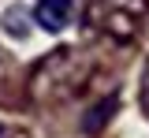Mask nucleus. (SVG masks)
Instances as JSON below:
<instances>
[{
  "instance_id": "39448f33",
  "label": "nucleus",
  "mask_w": 149,
  "mask_h": 138,
  "mask_svg": "<svg viewBox=\"0 0 149 138\" xmlns=\"http://www.w3.org/2000/svg\"><path fill=\"white\" fill-rule=\"evenodd\" d=\"M0 135H4V127H0Z\"/></svg>"
},
{
  "instance_id": "7ed1b4c3",
  "label": "nucleus",
  "mask_w": 149,
  "mask_h": 138,
  "mask_svg": "<svg viewBox=\"0 0 149 138\" xmlns=\"http://www.w3.org/2000/svg\"><path fill=\"white\" fill-rule=\"evenodd\" d=\"M74 19V0H37L34 4V22L49 34L67 30Z\"/></svg>"
},
{
  "instance_id": "f03ea898",
  "label": "nucleus",
  "mask_w": 149,
  "mask_h": 138,
  "mask_svg": "<svg viewBox=\"0 0 149 138\" xmlns=\"http://www.w3.org/2000/svg\"><path fill=\"white\" fill-rule=\"evenodd\" d=\"M149 15V0H90L86 4V26L116 45H130L142 34Z\"/></svg>"
},
{
  "instance_id": "20e7f679",
  "label": "nucleus",
  "mask_w": 149,
  "mask_h": 138,
  "mask_svg": "<svg viewBox=\"0 0 149 138\" xmlns=\"http://www.w3.org/2000/svg\"><path fill=\"white\" fill-rule=\"evenodd\" d=\"M142 112L149 119V60H146V71H142Z\"/></svg>"
},
{
  "instance_id": "f257e3e1",
  "label": "nucleus",
  "mask_w": 149,
  "mask_h": 138,
  "mask_svg": "<svg viewBox=\"0 0 149 138\" xmlns=\"http://www.w3.org/2000/svg\"><path fill=\"white\" fill-rule=\"evenodd\" d=\"M93 75V60L78 49H56L45 60H37L30 71V97L37 105H56L82 93V86Z\"/></svg>"
}]
</instances>
